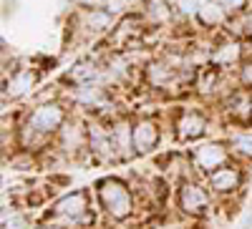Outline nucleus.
Masks as SVG:
<instances>
[{
  "mask_svg": "<svg viewBox=\"0 0 252 229\" xmlns=\"http://www.w3.org/2000/svg\"><path fill=\"white\" fill-rule=\"evenodd\" d=\"M197 15L204 26H217L224 20V10L220 3H215V0H202L199 8H197Z\"/></svg>",
  "mask_w": 252,
  "mask_h": 229,
  "instance_id": "7",
  "label": "nucleus"
},
{
  "mask_svg": "<svg viewBox=\"0 0 252 229\" xmlns=\"http://www.w3.org/2000/svg\"><path fill=\"white\" fill-rule=\"evenodd\" d=\"M98 194H101V201H103V206H106V212L111 217L124 219L126 214L131 212V197H129V192H126L119 181H111V179L101 181Z\"/></svg>",
  "mask_w": 252,
  "mask_h": 229,
  "instance_id": "1",
  "label": "nucleus"
},
{
  "mask_svg": "<svg viewBox=\"0 0 252 229\" xmlns=\"http://www.w3.org/2000/svg\"><path fill=\"white\" fill-rule=\"evenodd\" d=\"M124 3L126 0H106V10L109 13H119V10H124Z\"/></svg>",
  "mask_w": 252,
  "mask_h": 229,
  "instance_id": "20",
  "label": "nucleus"
},
{
  "mask_svg": "<svg viewBox=\"0 0 252 229\" xmlns=\"http://www.w3.org/2000/svg\"><path fill=\"white\" fill-rule=\"evenodd\" d=\"M61 121H63V111L58 106H53V103H48V106H40L35 109V114L31 116V126L35 131H53L61 126Z\"/></svg>",
  "mask_w": 252,
  "mask_h": 229,
  "instance_id": "2",
  "label": "nucleus"
},
{
  "mask_svg": "<svg viewBox=\"0 0 252 229\" xmlns=\"http://www.w3.org/2000/svg\"><path fill=\"white\" fill-rule=\"evenodd\" d=\"M237 151H240V154H245V156H252V134H247V136H240V139H237Z\"/></svg>",
  "mask_w": 252,
  "mask_h": 229,
  "instance_id": "16",
  "label": "nucleus"
},
{
  "mask_svg": "<svg viewBox=\"0 0 252 229\" xmlns=\"http://www.w3.org/2000/svg\"><path fill=\"white\" fill-rule=\"evenodd\" d=\"M237 181H240V174H237L235 169H220V172H215L212 176H209V184H212L217 192H229V189H235Z\"/></svg>",
  "mask_w": 252,
  "mask_h": 229,
  "instance_id": "9",
  "label": "nucleus"
},
{
  "mask_svg": "<svg viewBox=\"0 0 252 229\" xmlns=\"http://www.w3.org/2000/svg\"><path fill=\"white\" fill-rule=\"evenodd\" d=\"M237 56H240V46L232 43V46L220 48V51L215 53V60H217V63H232V60H237Z\"/></svg>",
  "mask_w": 252,
  "mask_h": 229,
  "instance_id": "13",
  "label": "nucleus"
},
{
  "mask_svg": "<svg viewBox=\"0 0 252 229\" xmlns=\"http://www.w3.org/2000/svg\"><path fill=\"white\" fill-rule=\"evenodd\" d=\"M5 227H8V229H26V219H20V217H10V219L5 222Z\"/></svg>",
  "mask_w": 252,
  "mask_h": 229,
  "instance_id": "19",
  "label": "nucleus"
},
{
  "mask_svg": "<svg viewBox=\"0 0 252 229\" xmlns=\"http://www.w3.org/2000/svg\"><path fill=\"white\" fill-rule=\"evenodd\" d=\"M194 161L202 166V169H215L224 161V149L217 146V143H207V146H199L194 151Z\"/></svg>",
  "mask_w": 252,
  "mask_h": 229,
  "instance_id": "5",
  "label": "nucleus"
},
{
  "mask_svg": "<svg viewBox=\"0 0 252 229\" xmlns=\"http://www.w3.org/2000/svg\"><path fill=\"white\" fill-rule=\"evenodd\" d=\"M94 76H96V68H94L91 63H81V66H76V68L71 71V78L78 81V83H89Z\"/></svg>",
  "mask_w": 252,
  "mask_h": 229,
  "instance_id": "14",
  "label": "nucleus"
},
{
  "mask_svg": "<svg viewBox=\"0 0 252 229\" xmlns=\"http://www.w3.org/2000/svg\"><path fill=\"white\" fill-rule=\"evenodd\" d=\"M157 139H159V131H157V126H154L152 121L136 123V129H134V149H136L139 154L149 151L154 143H157Z\"/></svg>",
  "mask_w": 252,
  "mask_h": 229,
  "instance_id": "3",
  "label": "nucleus"
},
{
  "mask_svg": "<svg viewBox=\"0 0 252 229\" xmlns=\"http://www.w3.org/2000/svg\"><path fill=\"white\" fill-rule=\"evenodd\" d=\"M207 206V194L194 184H187L182 189V209L187 212H202Z\"/></svg>",
  "mask_w": 252,
  "mask_h": 229,
  "instance_id": "6",
  "label": "nucleus"
},
{
  "mask_svg": "<svg viewBox=\"0 0 252 229\" xmlns=\"http://www.w3.org/2000/svg\"><path fill=\"white\" fill-rule=\"evenodd\" d=\"M111 139L116 141V146L126 154V151L131 149V139H134V136L129 134V126H126V123H119V126L111 131Z\"/></svg>",
  "mask_w": 252,
  "mask_h": 229,
  "instance_id": "11",
  "label": "nucleus"
},
{
  "mask_svg": "<svg viewBox=\"0 0 252 229\" xmlns=\"http://www.w3.org/2000/svg\"><path fill=\"white\" fill-rule=\"evenodd\" d=\"M242 78H245V83H250V86H252V66H247V68H245Z\"/></svg>",
  "mask_w": 252,
  "mask_h": 229,
  "instance_id": "22",
  "label": "nucleus"
},
{
  "mask_svg": "<svg viewBox=\"0 0 252 229\" xmlns=\"http://www.w3.org/2000/svg\"><path fill=\"white\" fill-rule=\"evenodd\" d=\"M33 86V73H18L13 81H10V96H20V93H26L28 88Z\"/></svg>",
  "mask_w": 252,
  "mask_h": 229,
  "instance_id": "12",
  "label": "nucleus"
},
{
  "mask_svg": "<svg viewBox=\"0 0 252 229\" xmlns=\"http://www.w3.org/2000/svg\"><path fill=\"white\" fill-rule=\"evenodd\" d=\"M166 76H169V71H166L164 66H152V68H149V78H152L154 83H164Z\"/></svg>",
  "mask_w": 252,
  "mask_h": 229,
  "instance_id": "17",
  "label": "nucleus"
},
{
  "mask_svg": "<svg viewBox=\"0 0 252 229\" xmlns=\"http://www.w3.org/2000/svg\"><path fill=\"white\" fill-rule=\"evenodd\" d=\"M86 23L89 26H94V30H103L109 26V13H91V15H86Z\"/></svg>",
  "mask_w": 252,
  "mask_h": 229,
  "instance_id": "15",
  "label": "nucleus"
},
{
  "mask_svg": "<svg viewBox=\"0 0 252 229\" xmlns=\"http://www.w3.org/2000/svg\"><path fill=\"white\" fill-rule=\"evenodd\" d=\"M224 5H227L229 10H240V8L245 5V0H224Z\"/></svg>",
  "mask_w": 252,
  "mask_h": 229,
  "instance_id": "21",
  "label": "nucleus"
},
{
  "mask_svg": "<svg viewBox=\"0 0 252 229\" xmlns=\"http://www.w3.org/2000/svg\"><path fill=\"white\" fill-rule=\"evenodd\" d=\"M202 131H204V121L199 114H187L179 121V136L182 139H197V136H202Z\"/></svg>",
  "mask_w": 252,
  "mask_h": 229,
  "instance_id": "8",
  "label": "nucleus"
},
{
  "mask_svg": "<svg viewBox=\"0 0 252 229\" xmlns=\"http://www.w3.org/2000/svg\"><path fill=\"white\" fill-rule=\"evenodd\" d=\"M56 212L61 214V217H68L71 222H78L81 217H83V212H86V197L83 194H71V197H66V199H61L58 204H56Z\"/></svg>",
  "mask_w": 252,
  "mask_h": 229,
  "instance_id": "4",
  "label": "nucleus"
},
{
  "mask_svg": "<svg viewBox=\"0 0 252 229\" xmlns=\"http://www.w3.org/2000/svg\"><path fill=\"white\" fill-rule=\"evenodd\" d=\"M177 5L182 8V13H197V0H177Z\"/></svg>",
  "mask_w": 252,
  "mask_h": 229,
  "instance_id": "18",
  "label": "nucleus"
},
{
  "mask_svg": "<svg viewBox=\"0 0 252 229\" xmlns=\"http://www.w3.org/2000/svg\"><path fill=\"white\" fill-rule=\"evenodd\" d=\"M146 13H149V18L154 23H164V20H169V15H172L166 0H149V3H146Z\"/></svg>",
  "mask_w": 252,
  "mask_h": 229,
  "instance_id": "10",
  "label": "nucleus"
}]
</instances>
